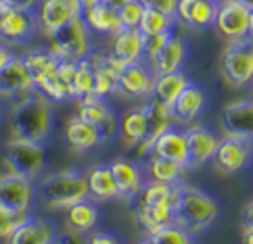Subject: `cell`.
<instances>
[{
    "mask_svg": "<svg viewBox=\"0 0 253 244\" xmlns=\"http://www.w3.org/2000/svg\"><path fill=\"white\" fill-rule=\"evenodd\" d=\"M15 57V54L8 50V46H4V44H0V69H4L8 65V61H11Z\"/></svg>",
    "mask_w": 253,
    "mask_h": 244,
    "instance_id": "obj_47",
    "label": "cell"
},
{
    "mask_svg": "<svg viewBox=\"0 0 253 244\" xmlns=\"http://www.w3.org/2000/svg\"><path fill=\"white\" fill-rule=\"evenodd\" d=\"M109 169H111V175L117 186V198L132 201V198L140 192V188L144 184L140 167L126 157H115L109 163Z\"/></svg>",
    "mask_w": 253,
    "mask_h": 244,
    "instance_id": "obj_18",
    "label": "cell"
},
{
    "mask_svg": "<svg viewBox=\"0 0 253 244\" xmlns=\"http://www.w3.org/2000/svg\"><path fill=\"white\" fill-rule=\"evenodd\" d=\"M251 101H253V98H251Z\"/></svg>",
    "mask_w": 253,
    "mask_h": 244,
    "instance_id": "obj_57",
    "label": "cell"
},
{
    "mask_svg": "<svg viewBox=\"0 0 253 244\" xmlns=\"http://www.w3.org/2000/svg\"><path fill=\"white\" fill-rule=\"evenodd\" d=\"M84 13V4L80 0H40L36 6L38 27L50 38L69 21L80 19Z\"/></svg>",
    "mask_w": 253,
    "mask_h": 244,
    "instance_id": "obj_8",
    "label": "cell"
},
{
    "mask_svg": "<svg viewBox=\"0 0 253 244\" xmlns=\"http://www.w3.org/2000/svg\"><path fill=\"white\" fill-rule=\"evenodd\" d=\"M243 244H253V230H243Z\"/></svg>",
    "mask_w": 253,
    "mask_h": 244,
    "instance_id": "obj_49",
    "label": "cell"
},
{
    "mask_svg": "<svg viewBox=\"0 0 253 244\" xmlns=\"http://www.w3.org/2000/svg\"><path fill=\"white\" fill-rule=\"evenodd\" d=\"M136 221L140 228H144L149 234L155 232L161 225H168L174 221V203H159V205H149L134 209Z\"/></svg>",
    "mask_w": 253,
    "mask_h": 244,
    "instance_id": "obj_30",
    "label": "cell"
},
{
    "mask_svg": "<svg viewBox=\"0 0 253 244\" xmlns=\"http://www.w3.org/2000/svg\"><path fill=\"white\" fill-rule=\"evenodd\" d=\"M184 169L182 165H178L174 161L161 159V157H149L147 161V174L153 182H161L168 186H180L184 177Z\"/></svg>",
    "mask_w": 253,
    "mask_h": 244,
    "instance_id": "obj_32",
    "label": "cell"
},
{
    "mask_svg": "<svg viewBox=\"0 0 253 244\" xmlns=\"http://www.w3.org/2000/svg\"><path fill=\"white\" fill-rule=\"evenodd\" d=\"M34 90V81L30 71L25 69L21 57H13L4 69H0V98L6 101H17L23 94Z\"/></svg>",
    "mask_w": 253,
    "mask_h": 244,
    "instance_id": "obj_16",
    "label": "cell"
},
{
    "mask_svg": "<svg viewBox=\"0 0 253 244\" xmlns=\"http://www.w3.org/2000/svg\"><path fill=\"white\" fill-rule=\"evenodd\" d=\"M36 196L50 209H69L71 205L88 198V182L82 171L63 169L48 174L36 186Z\"/></svg>",
    "mask_w": 253,
    "mask_h": 244,
    "instance_id": "obj_2",
    "label": "cell"
},
{
    "mask_svg": "<svg viewBox=\"0 0 253 244\" xmlns=\"http://www.w3.org/2000/svg\"><path fill=\"white\" fill-rule=\"evenodd\" d=\"M144 108V113H147V119H149V132L147 136H144V140L138 144V146H134V155L144 159L151 152L153 148V144H155V140L159 138L164 132H168L169 128H174V117H171V111H169V106L166 105H161L159 101H155V98H149L147 103L142 105Z\"/></svg>",
    "mask_w": 253,
    "mask_h": 244,
    "instance_id": "obj_13",
    "label": "cell"
},
{
    "mask_svg": "<svg viewBox=\"0 0 253 244\" xmlns=\"http://www.w3.org/2000/svg\"><path fill=\"white\" fill-rule=\"evenodd\" d=\"M222 128L226 136L253 142V101H232L222 111Z\"/></svg>",
    "mask_w": 253,
    "mask_h": 244,
    "instance_id": "obj_15",
    "label": "cell"
},
{
    "mask_svg": "<svg viewBox=\"0 0 253 244\" xmlns=\"http://www.w3.org/2000/svg\"><path fill=\"white\" fill-rule=\"evenodd\" d=\"M57 228L46 219L38 217H25L17 225L15 232L4 240V244H55Z\"/></svg>",
    "mask_w": 253,
    "mask_h": 244,
    "instance_id": "obj_19",
    "label": "cell"
},
{
    "mask_svg": "<svg viewBox=\"0 0 253 244\" xmlns=\"http://www.w3.org/2000/svg\"><path fill=\"white\" fill-rule=\"evenodd\" d=\"M205 2H213V4H218V2H220V0H205Z\"/></svg>",
    "mask_w": 253,
    "mask_h": 244,
    "instance_id": "obj_55",
    "label": "cell"
},
{
    "mask_svg": "<svg viewBox=\"0 0 253 244\" xmlns=\"http://www.w3.org/2000/svg\"><path fill=\"white\" fill-rule=\"evenodd\" d=\"M25 217H30V215H17L13 211L4 209V207H0V242H4L8 236H11L15 232V228L25 219Z\"/></svg>",
    "mask_w": 253,
    "mask_h": 244,
    "instance_id": "obj_39",
    "label": "cell"
},
{
    "mask_svg": "<svg viewBox=\"0 0 253 244\" xmlns=\"http://www.w3.org/2000/svg\"><path fill=\"white\" fill-rule=\"evenodd\" d=\"M46 165V150L40 142L11 138L4 146V167L6 171L28 179H36Z\"/></svg>",
    "mask_w": 253,
    "mask_h": 244,
    "instance_id": "obj_5",
    "label": "cell"
},
{
    "mask_svg": "<svg viewBox=\"0 0 253 244\" xmlns=\"http://www.w3.org/2000/svg\"><path fill=\"white\" fill-rule=\"evenodd\" d=\"M232 2H239L241 6L249 8V11H253V0H232Z\"/></svg>",
    "mask_w": 253,
    "mask_h": 244,
    "instance_id": "obj_50",
    "label": "cell"
},
{
    "mask_svg": "<svg viewBox=\"0 0 253 244\" xmlns=\"http://www.w3.org/2000/svg\"><path fill=\"white\" fill-rule=\"evenodd\" d=\"M174 23H176L174 17H168L164 13H157V11H149V8H144L138 30H140L142 35H157V34L174 32Z\"/></svg>",
    "mask_w": 253,
    "mask_h": 244,
    "instance_id": "obj_34",
    "label": "cell"
},
{
    "mask_svg": "<svg viewBox=\"0 0 253 244\" xmlns=\"http://www.w3.org/2000/svg\"><path fill=\"white\" fill-rule=\"evenodd\" d=\"M6 8H17V11H36L40 0H0Z\"/></svg>",
    "mask_w": 253,
    "mask_h": 244,
    "instance_id": "obj_43",
    "label": "cell"
},
{
    "mask_svg": "<svg viewBox=\"0 0 253 244\" xmlns=\"http://www.w3.org/2000/svg\"><path fill=\"white\" fill-rule=\"evenodd\" d=\"M191 84L182 71H174V73H166L155 77V88H153V98L159 101L161 105H166L171 108V105L176 103V98L182 94V90Z\"/></svg>",
    "mask_w": 253,
    "mask_h": 244,
    "instance_id": "obj_28",
    "label": "cell"
},
{
    "mask_svg": "<svg viewBox=\"0 0 253 244\" xmlns=\"http://www.w3.org/2000/svg\"><path fill=\"white\" fill-rule=\"evenodd\" d=\"M8 125H11L13 138L42 144L52 130L50 101H46V98L40 92H36V90L23 94L21 98L13 101V111H11Z\"/></svg>",
    "mask_w": 253,
    "mask_h": 244,
    "instance_id": "obj_1",
    "label": "cell"
},
{
    "mask_svg": "<svg viewBox=\"0 0 253 244\" xmlns=\"http://www.w3.org/2000/svg\"><path fill=\"white\" fill-rule=\"evenodd\" d=\"M186 59V40L180 34H174L168 38V42L164 44V48L157 52V57L149 61L147 65L151 67L153 75H166V73H174V71H180L184 65Z\"/></svg>",
    "mask_w": 253,
    "mask_h": 244,
    "instance_id": "obj_20",
    "label": "cell"
},
{
    "mask_svg": "<svg viewBox=\"0 0 253 244\" xmlns=\"http://www.w3.org/2000/svg\"><path fill=\"white\" fill-rule=\"evenodd\" d=\"M82 21L86 23V27L92 34L105 35V38H113L117 32L124 30L120 13H117L115 8L103 4V2L92 4V6H84Z\"/></svg>",
    "mask_w": 253,
    "mask_h": 244,
    "instance_id": "obj_21",
    "label": "cell"
},
{
    "mask_svg": "<svg viewBox=\"0 0 253 244\" xmlns=\"http://www.w3.org/2000/svg\"><path fill=\"white\" fill-rule=\"evenodd\" d=\"M80 2H82L84 6H92V4H98L101 0H80Z\"/></svg>",
    "mask_w": 253,
    "mask_h": 244,
    "instance_id": "obj_52",
    "label": "cell"
},
{
    "mask_svg": "<svg viewBox=\"0 0 253 244\" xmlns=\"http://www.w3.org/2000/svg\"><path fill=\"white\" fill-rule=\"evenodd\" d=\"M243 230H253V201L245 207V213H243Z\"/></svg>",
    "mask_w": 253,
    "mask_h": 244,
    "instance_id": "obj_46",
    "label": "cell"
},
{
    "mask_svg": "<svg viewBox=\"0 0 253 244\" xmlns=\"http://www.w3.org/2000/svg\"><path fill=\"white\" fill-rule=\"evenodd\" d=\"M222 75L230 86H247L253 81V40L226 42L222 52Z\"/></svg>",
    "mask_w": 253,
    "mask_h": 244,
    "instance_id": "obj_6",
    "label": "cell"
},
{
    "mask_svg": "<svg viewBox=\"0 0 253 244\" xmlns=\"http://www.w3.org/2000/svg\"><path fill=\"white\" fill-rule=\"evenodd\" d=\"M155 88V75L144 61L126 65L117 81V92L128 94L132 98H151Z\"/></svg>",
    "mask_w": 253,
    "mask_h": 244,
    "instance_id": "obj_14",
    "label": "cell"
},
{
    "mask_svg": "<svg viewBox=\"0 0 253 244\" xmlns=\"http://www.w3.org/2000/svg\"><path fill=\"white\" fill-rule=\"evenodd\" d=\"M169 35H171V32L157 34V35H144V63H149L157 57V52L164 48V44L168 42Z\"/></svg>",
    "mask_w": 253,
    "mask_h": 244,
    "instance_id": "obj_40",
    "label": "cell"
},
{
    "mask_svg": "<svg viewBox=\"0 0 253 244\" xmlns=\"http://www.w3.org/2000/svg\"><path fill=\"white\" fill-rule=\"evenodd\" d=\"M211 27L226 42L245 40L249 38V8L232 0H220L215 4V19Z\"/></svg>",
    "mask_w": 253,
    "mask_h": 244,
    "instance_id": "obj_9",
    "label": "cell"
},
{
    "mask_svg": "<svg viewBox=\"0 0 253 244\" xmlns=\"http://www.w3.org/2000/svg\"><path fill=\"white\" fill-rule=\"evenodd\" d=\"M117 13H120V19H122V25H124V27H130V30H138L140 19H142V13H144V6H142L140 0H132V2L124 4Z\"/></svg>",
    "mask_w": 253,
    "mask_h": 244,
    "instance_id": "obj_38",
    "label": "cell"
},
{
    "mask_svg": "<svg viewBox=\"0 0 253 244\" xmlns=\"http://www.w3.org/2000/svg\"><path fill=\"white\" fill-rule=\"evenodd\" d=\"M88 196L94 201H113L117 198V186L109 165H96L86 174Z\"/></svg>",
    "mask_w": 253,
    "mask_h": 244,
    "instance_id": "obj_27",
    "label": "cell"
},
{
    "mask_svg": "<svg viewBox=\"0 0 253 244\" xmlns=\"http://www.w3.org/2000/svg\"><path fill=\"white\" fill-rule=\"evenodd\" d=\"M140 244H153V242H151V240H142Z\"/></svg>",
    "mask_w": 253,
    "mask_h": 244,
    "instance_id": "obj_56",
    "label": "cell"
},
{
    "mask_svg": "<svg viewBox=\"0 0 253 244\" xmlns=\"http://www.w3.org/2000/svg\"><path fill=\"white\" fill-rule=\"evenodd\" d=\"M65 211H67V228L74 232H80V234H86L88 230H92L98 221L96 205L92 201H88V198L71 205Z\"/></svg>",
    "mask_w": 253,
    "mask_h": 244,
    "instance_id": "obj_31",
    "label": "cell"
},
{
    "mask_svg": "<svg viewBox=\"0 0 253 244\" xmlns=\"http://www.w3.org/2000/svg\"><path fill=\"white\" fill-rule=\"evenodd\" d=\"M213 19H215V4L205 2V0H195L186 30H195V32L207 30V27L213 25Z\"/></svg>",
    "mask_w": 253,
    "mask_h": 244,
    "instance_id": "obj_36",
    "label": "cell"
},
{
    "mask_svg": "<svg viewBox=\"0 0 253 244\" xmlns=\"http://www.w3.org/2000/svg\"><path fill=\"white\" fill-rule=\"evenodd\" d=\"M36 201L34 179L4 171L0 174V207L13 211L17 215H32V207Z\"/></svg>",
    "mask_w": 253,
    "mask_h": 244,
    "instance_id": "obj_7",
    "label": "cell"
},
{
    "mask_svg": "<svg viewBox=\"0 0 253 244\" xmlns=\"http://www.w3.org/2000/svg\"><path fill=\"white\" fill-rule=\"evenodd\" d=\"M120 136L124 144L128 148H134L144 140V136L149 132V119H147V113L144 108L138 106V108H132L124 115V119L120 121Z\"/></svg>",
    "mask_w": 253,
    "mask_h": 244,
    "instance_id": "obj_26",
    "label": "cell"
},
{
    "mask_svg": "<svg viewBox=\"0 0 253 244\" xmlns=\"http://www.w3.org/2000/svg\"><path fill=\"white\" fill-rule=\"evenodd\" d=\"M78 117H82L84 121L92 123L98 130V134H101L103 142L111 140L117 134V130H120V123H117L113 108L107 105L103 98H98L94 94H88L78 101Z\"/></svg>",
    "mask_w": 253,
    "mask_h": 244,
    "instance_id": "obj_12",
    "label": "cell"
},
{
    "mask_svg": "<svg viewBox=\"0 0 253 244\" xmlns=\"http://www.w3.org/2000/svg\"><path fill=\"white\" fill-rule=\"evenodd\" d=\"M4 11H6V6H4V4H2V2H0V15H2V13H4Z\"/></svg>",
    "mask_w": 253,
    "mask_h": 244,
    "instance_id": "obj_53",
    "label": "cell"
},
{
    "mask_svg": "<svg viewBox=\"0 0 253 244\" xmlns=\"http://www.w3.org/2000/svg\"><path fill=\"white\" fill-rule=\"evenodd\" d=\"M186 138V150H188V165L186 167H201L207 163L218 146V136L210 132L205 125H191L184 130Z\"/></svg>",
    "mask_w": 253,
    "mask_h": 244,
    "instance_id": "obj_17",
    "label": "cell"
},
{
    "mask_svg": "<svg viewBox=\"0 0 253 244\" xmlns=\"http://www.w3.org/2000/svg\"><path fill=\"white\" fill-rule=\"evenodd\" d=\"M195 0H178L176 4V13H174V21L182 27H188V19H191V11H193Z\"/></svg>",
    "mask_w": 253,
    "mask_h": 244,
    "instance_id": "obj_42",
    "label": "cell"
},
{
    "mask_svg": "<svg viewBox=\"0 0 253 244\" xmlns=\"http://www.w3.org/2000/svg\"><path fill=\"white\" fill-rule=\"evenodd\" d=\"M92 86H94V69H92V65H90L86 59L78 61L76 79H74V98L80 101V98L92 94Z\"/></svg>",
    "mask_w": 253,
    "mask_h": 244,
    "instance_id": "obj_37",
    "label": "cell"
},
{
    "mask_svg": "<svg viewBox=\"0 0 253 244\" xmlns=\"http://www.w3.org/2000/svg\"><path fill=\"white\" fill-rule=\"evenodd\" d=\"M147 157H161L168 161H174L178 165L186 167L188 165V150H186V138L184 132H178L174 128H169L155 140L153 148Z\"/></svg>",
    "mask_w": 253,
    "mask_h": 244,
    "instance_id": "obj_24",
    "label": "cell"
},
{
    "mask_svg": "<svg viewBox=\"0 0 253 244\" xmlns=\"http://www.w3.org/2000/svg\"><path fill=\"white\" fill-rule=\"evenodd\" d=\"M218 203L203 190L193 186H178L174 205V223L184 228L188 234L207 230L218 217Z\"/></svg>",
    "mask_w": 253,
    "mask_h": 244,
    "instance_id": "obj_3",
    "label": "cell"
},
{
    "mask_svg": "<svg viewBox=\"0 0 253 244\" xmlns=\"http://www.w3.org/2000/svg\"><path fill=\"white\" fill-rule=\"evenodd\" d=\"M205 103H207V96L203 92V88L191 81L182 90V94L176 98V103L171 105L169 111L176 123H193L205 108Z\"/></svg>",
    "mask_w": 253,
    "mask_h": 244,
    "instance_id": "obj_22",
    "label": "cell"
},
{
    "mask_svg": "<svg viewBox=\"0 0 253 244\" xmlns=\"http://www.w3.org/2000/svg\"><path fill=\"white\" fill-rule=\"evenodd\" d=\"M86 244H122V242L109 232H96V234L90 236V240Z\"/></svg>",
    "mask_w": 253,
    "mask_h": 244,
    "instance_id": "obj_45",
    "label": "cell"
},
{
    "mask_svg": "<svg viewBox=\"0 0 253 244\" xmlns=\"http://www.w3.org/2000/svg\"><path fill=\"white\" fill-rule=\"evenodd\" d=\"M92 32L86 27V23L80 19L69 21L65 27H61L57 34L50 35L48 52L57 61H84L90 50H92Z\"/></svg>",
    "mask_w": 253,
    "mask_h": 244,
    "instance_id": "obj_4",
    "label": "cell"
},
{
    "mask_svg": "<svg viewBox=\"0 0 253 244\" xmlns=\"http://www.w3.org/2000/svg\"><path fill=\"white\" fill-rule=\"evenodd\" d=\"M103 4H107V6H111V8H115V11H120V8L124 6V4H128V2H132V0H101Z\"/></svg>",
    "mask_w": 253,
    "mask_h": 244,
    "instance_id": "obj_48",
    "label": "cell"
},
{
    "mask_svg": "<svg viewBox=\"0 0 253 244\" xmlns=\"http://www.w3.org/2000/svg\"><path fill=\"white\" fill-rule=\"evenodd\" d=\"M149 240L153 244H193V234H188L184 228H180L178 223H168L161 225L155 232L149 234Z\"/></svg>",
    "mask_w": 253,
    "mask_h": 244,
    "instance_id": "obj_35",
    "label": "cell"
},
{
    "mask_svg": "<svg viewBox=\"0 0 253 244\" xmlns=\"http://www.w3.org/2000/svg\"><path fill=\"white\" fill-rule=\"evenodd\" d=\"M140 2L144 8H149V11H157V13L168 15V17H174L178 0H140Z\"/></svg>",
    "mask_w": 253,
    "mask_h": 244,
    "instance_id": "obj_41",
    "label": "cell"
},
{
    "mask_svg": "<svg viewBox=\"0 0 253 244\" xmlns=\"http://www.w3.org/2000/svg\"><path fill=\"white\" fill-rule=\"evenodd\" d=\"M251 152H253V148H251L249 140L234 138V136L224 134V138L218 140V146H215L211 161H213V165L220 174L234 175L249 163Z\"/></svg>",
    "mask_w": 253,
    "mask_h": 244,
    "instance_id": "obj_11",
    "label": "cell"
},
{
    "mask_svg": "<svg viewBox=\"0 0 253 244\" xmlns=\"http://www.w3.org/2000/svg\"><path fill=\"white\" fill-rule=\"evenodd\" d=\"M249 40H253V11H249Z\"/></svg>",
    "mask_w": 253,
    "mask_h": 244,
    "instance_id": "obj_51",
    "label": "cell"
},
{
    "mask_svg": "<svg viewBox=\"0 0 253 244\" xmlns=\"http://www.w3.org/2000/svg\"><path fill=\"white\" fill-rule=\"evenodd\" d=\"M0 119H2V98H0Z\"/></svg>",
    "mask_w": 253,
    "mask_h": 244,
    "instance_id": "obj_54",
    "label": "cell"
},
{
    "mask_svg": "<svg viewBox=\"0 0 253 244\" xmlns=\"http://www.w3.org/2000/svg\"><path fill=\"white\" fill-rule=\"evenodd\" d=\"M176 196H178V186H168L161 182H144L140 192L132 198V207L140 209V207H149V205H159V203H174L176 205Z\"/></svg>",
    "mask_w": 253,
    "mask_h": 244,
    "instance_id": "obj_29",
    "label": "cell"
},
{
    "mask_svg": "<svg viewBox=\"0 0 253 244\" xmlns=\"http://www.w3.org/2000/svg\"><path fill=\"white\" fill-rule=\"evenodd\" d=\"M109 52L120 61H124L126 65L140 63V61H144V35L140 34V30L124 27L122 32H117L113 35Z\"/></svg>",
    "mask_w": 253,
    "mask_h": 244,
    "instance_id": "obj_23",
    "label": "cell"
},
{
    "mask_svg": "<svg viewBox=\"0 0 253 244\" xmlns=\"http://www.w3.org/2000/svg\"><path fill=\"white\" fill-rule=\"evenodd\" d=\"M65 140L67 144L74 150L78 152H86V150H92L94 146H98L103 140H101V134L94 128L92 123L84 121L82 117H71L65 125Z\"/></svg>",
    "mask_w": 253,
    "mask_h": 244,
    "instance_id": "obj_25",
    "label": "cell"
},
{
    "mask_svg": "<svg viewBox=\"0 0 253 244\" xmlns=\"http://www.w3.org/2000/svg\"><path fill=\"white\" fill-rule=\"evenodd\" d=\"M40 32L36 11H17V8H6L0 15V42L8 46H21L30 42L36 34Z\"/></svg>",
    "mask_w": 253,
    "mask_h": 244,
    "instance_id": "obj_10",
    "label": "cell"
},
{
    "mask_svg": "<svg viewBox=\"0 0 253 244\" xmlns=\"http://www.w3.org/2000/svg\"><path fill=\"white\" fill-rule=\"evenodd\" d=\"M21 61H23L25 69L30 71L34 86L38 84V81H42L44 77H48V75L55 73L57 65H59V61L52 57L48 50H30V52L23 54Z\"/></svg>",
    "mask_w": 253,
    "mask_h": 244,
    "instance_id": "obj_33",
    "label": "cell"
},
{
    "mask_svg": "<svg viewBox=\"0 0 253 244\" xmlns=\"http://www.w3.org/2000/svg\"><path fill=\"white\" fill-rule=\"evenodd\" d=\"M55 244H86V240L82 238V234L80 232H74V230L67 228V232L57 234Z\"/></svg>",
    "mask_w": 253,
    "mask_h": 244,
    "instance_id": "obj_44",
    "label": "cell"
}]
</instances>
